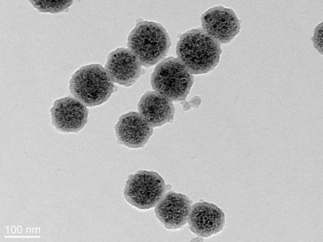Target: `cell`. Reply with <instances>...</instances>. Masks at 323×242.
<instances>
[{
	"instance_id": "1",
	"label": "cell",
	"mask_w": 323,
	"mask_h": 242,
	"mask_svg": "<svg viewBox=\"0 0 323 242\" xmlns=\"http://www.w3.org/2000/svg\"><path fill=\"white\" fill-rule=\"evenodd\" d=\"M220 44L200 28L182 34L177 44L178 59L192 74H206L218 65Z\"/></svg>"
},
{
	"instance_id": "2",
	"label": "cell",
	"mask_w": 323,
	"mask_h": 242,
	"mask_svg": "<svg viewBox=\"0 0 323 242\" xmlns=\"http://www.w3.org/2000/svg\"><path fill=\"white\" fill-rule=\"evenodd\" d=\"M171 43L164 27L160 23L142 21L130 32L127 45L141 65L152 67L167 54Z\"/></svg>"
},
{
	"instance_id": "3",
	"label": "cell",
	"mask_w": 323,
	"mask_h": 242,
	"mask_svg": "<svg viewBox=\"0 0 323 242\" xmlns=\"http://www.w3.org/2000/svg\"><path fill=\"white\" fill-rule=\"evenodd\" d=\"M114 88V85L105 69L99 64L81 67L73 75L69 83L71 93L90 107L107 101Z\"/></svg>"
},
{
	"instance_id": "4",
	"label": "cell",
	"mask_w": 323,
	"mask_h": 242,
	"mask_svg": "<svg viewBox=\"0 0 323 242\" xmlns=\"http://www.w3.org/2000/svg\"><path fill=\"white\" fill-rule=\"evenodd\" d=\"M152 88L172 101L186 99L194 82V76L178 59L169 57L154 69L150 79Z\"/></svg>"
},
{
	"instance_id": "5",
	"label": "cell",
	"mask_w": 323,
	"mask_h": 242,
	"mask_svg": "<svg viewBox=\"0 0 323 242\" xmlns=\"http://www.w3.org/2000/svg\"><path fill=\"white\" fill-rule=\"evenodd\" d=\"M166 190L164 180L157 172L140 170L128 176L123 195L132 206L147 210L156 205Z\"/></svg>"
},
{
	"instance_id": "6",
	"label": "cell",
	"mask_w": 323,
	"mask_h": 242,
	"mask_svg": "<svg viewBox=\"0 0 323 242\" xmlns=\"http://www.w3.org/2000/svg\"><path fill=\"white\" fill-rule=\"evenodd\" d=\"M201 22L202 30L220 44L230 43L241 30V22L235 11L221 5L204 12Z\"/></svg>"
},
{
	"instance_id": "7",
	"label": "cell",
	"mask_w": 323,
	"mask_h": 242,
	"mask_svg": "<svg viewBox=\"0 0 323 242\" xmlns=\"http://www.w3.org/2000/svg\"><path fill=\"white\" fill-rule=\"evenodd\" d=\"M52 124L63 132H77L87 122L88 110L76 98L66 96L56 100L51 110Z\"/></svg>"
},
{
	"instance_id": "8",
	"label": "cell",
	"mask_w": 323,
	"mask_h": 242,
	"mask_svg": "<svg viewBox=\"0 0 323 242\" xmlns=\"http://www.w3.org/2000/svg\"><path fill=\"white\" fill-rule=\"evenodd\" d=\"M192 201L185 194L173 191L165 193L155 206V216L168 229L183 227L187 222Z\"/></svg>"
},
{
	"instance_id": "9",
	"label": "cell",
	"mask_w": 323,
	"mask_h": 242,
	"mask_svg": "<svg viewBox=\"0 0 323 242\" xmlns=\"http://www.w3.org/2000/svg\"><path fill=\"white\" fill-rule=\"evenodd\" d=\"M188 223L192 232L208 237L223 229L226 216L223 210L216 205L205 201H199L192 205Z\"/></svg>"
},
{
	"instance_id": "10",
	"label": "cell",
	"mask_w": 323,
	"mask_h": 242,
	"mask_svg": "<svg viewBox=\"0 0 323 242\" xmlns=\"http://www.w3.org/2000/svg\"><path fill=\"white\" fill-rule=\"evenodd\" d=\"M142 66L129 49L119 48L108 55L105 69L112 82L129 87L143 74Z\"/></svg>"
},
{
	"instance_id": "11",
	"label": "cell",
	"mask_w": 323,
	"mask_h": 242,
	"mask_svg": "<svg viewBox=\"0 0 323 242\" xmlns=\"http://www.w3.org/2000/svg\"><path fill=\"white\" fill-rule=\"evenodd\" d=\"M115 129L119 143L132 148L144 147L153 132V127L139 113L133 111L122 115Z\"/></svg>"
},
{
	"instance_id": "12",
	"label": "cell",
	"mask_w": 323,
	"mask_h": 242,
	"mask_svg": "<svg viewBox=\"0 0 323 242\" xmlns=\"http://www.w3.org/2000/svg\"><path fill=\"white\" fill-rule=\"evenodd\" d=\"M138 110L153 128L171 122L175 114L172 101L156 91L144 94L138 104Z\"/></svg>"
},
{
	"instance_id": "13",
	"label": "cell",
	"mask_w": 323,
	"mask_h": 242,
	"mask_svg": "<svg viewBox=\"0 0 323 242\" xmlns=\"http://www.w3.org/2000/svg\"><path fill=\"white\" fill-rule=\"evenodd\" d=\"M73 3V1H30V3L39 12L51 14H57L66 11Z\"/></svg>"
},
{
	"instance_id": "14",
	"label": "cell",
	"mask_w": 323,
	"mask_h": 242,
	"mask_svg": "<svg viewBox=\"0 0 323 242\" xmlns=\"http://www.w3.org/2000/svg\"><path fill=\"white\" fill-rule=\"evenodd\" d=\"M322 22L317 25L315 28L311 41L314 48L322 55Z\"/></svg>"
}]
</instances>
